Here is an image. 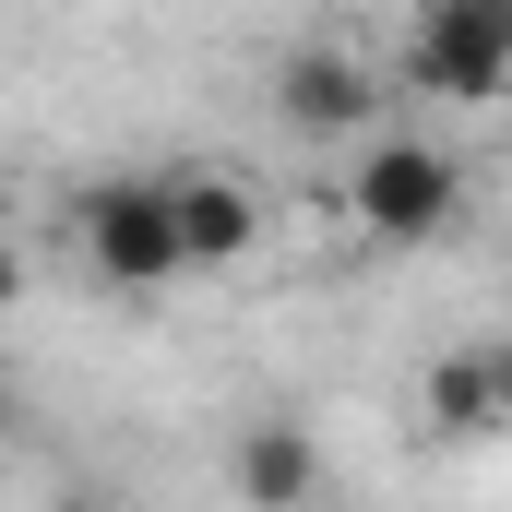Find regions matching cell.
I'll list each match as a JSON object with an SVG mask.
<instances>
[{
  "label": "cell",
  "instance_id": "6da1fadb",
  "mask_svg": "<svg viewBox=\"0 0 512 512\" xmlns=\"http://www.w3.org/2000/svg\"><path fill=\"white\" fill-rule=\"evenodd\" d=\"M72 239H84V274H96L108 298H155V286H179V274H191V251H179V191H167V179H143V167L84 191Z\"/></svg>",
  "mask_w": 512,
  "mask_h": 512
},
{
  "label": "cell",
  "instance_id": "7a4b0ae2",
  "mask_svg": "<svg viewBox=\"0 0 512 512\" xmlns=\"http://www.w3.org/2000/svg\"><path fill=\"white\" fill-rule=\"evenodd\" d=\"M453 203H465V155H453V143H429V131H382V143L358 155V179H346V215H358L382 251L441 239V227H453Z\"/></svg>",
  "mask_w": 512,
  "mask_h": 512
},
{
  "label": "cell",
  "instance_id": "3957f363",
  "mask_svg": "<svg viewBox=\"0 0 512 512\" xmlns=\"http://www.w3.org/2000/svg\"><path fill=\"white\" fill-rule=\"evenodd\" d=\"M405 84L441 96V108L512 96V0H429L405 24Z\"/></svg>",
  "mask_w": 512,
  "mask_h": 512
},
{
  "label": "cell",
  "instance_id": "277c9868",
  "mask_svg": "<svg viewBox=\"0 0 512 512\" xmlns=\"http://www.w3.org/2000/svg\"><path fill=\"white\" fill-rule=\"evenodd\" d=\"M274 120L310 131V143H346V131L382 143V72L358 48H286L274 60Z\"/></svg>",
  "mask_w": 512,
  "mask_h": 512
},
{
  "label": "cell",
  "instance_id": "5b68a950",
  "mask_svg": "<svg viewBox=\"0 0 512 512\" xmlns=\"http://www.w3.org/2000/svg\"><path fill=\"white\" fill-rule=\"evenodd\" d=\"M429 429L441 441H501L512 429V334H465L429 358Z\"/></svg>",
  "mask_w": 512,
  "mask_h": 512
},
{
  "label": "cell",
  "instance_id": "8992f818",
  "mask_svg": "<svg viewBox=\"0 0 512 512\" xmlns=\"http://www.w3.org/2000/svg\"><path fill=\"white\" fill-rule=\"evenodd\" d=\"M227 489H239V512H310L322 501V441H310V417H251V429L227 441Z\"/></svg>",
  "mask_w": 512,
  "mask_h": 512
},
{
  "label": "cell",
  "instance_id": "52a82bcc",
  "mask_svg": "<svg viewBox=\"0 0 512 512\" xmlns=\"http://www.w3.org/2000/svg\"><path fill=\"white\" fill-rule=\"evenodd\" d=\"M167 191H179V251H191V274H227V262H251L262 203L227 179V167H179Z\"/></svg>",
  "mask_w": 512,
  "mask_h": 512
},
{
  "label": "cell",
  "instance_id": "ba28073f",
  "mask_svg": "<svg viewBox=\"0 0 512 512\" xmlns=\"http://www.w3.org/2000/svg\"><path fill=\"white\" fill-rule=\"evenodd\" d=\"M501 298H512V274H501Z\"/></svg>",
  "mask_w": 512,
  "mask_h": 512
},
{
  "label": "cell",
  "instance_id": "9c48e42d",
  "mask_svg": "<svg viewBox=\"0 0 512 512\" xmlns=\"http://www.w3.org/2000/svg\"><path fill=\"white\" fill-rule=\"evenodd\" d=\"M72 512H96V501H72Z\"/></svg>",
  "mask_w": 512,
  "mask_h": 512
}]
</instances>
